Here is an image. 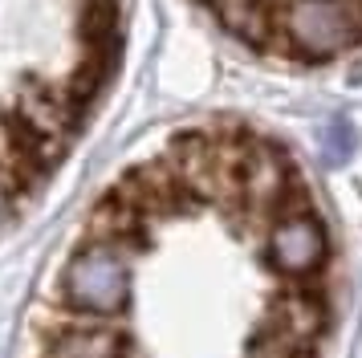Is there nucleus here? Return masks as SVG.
Returning <instances> with one entry per match:
<instances>
[{
	"label": "nucleus",
	"mask_w": 362,
	"mask_h": 358,
	"mask_svg": "<svg viewBox=\"0 0 362 358\" xmlns=\"http://www.w3.org/2000/svg\"><path fill=\"white\" fill-rule=\"evenodd\" d=\"M273 29L293 57L326 62L362 41V0H289Z\"/></svg>",
	"instance_id": "f257e3e1"
},
{
	"label": "nucleus",
	"mask_w": 362,
	"mask_h": 358,
	"mask_svg": "<svg viewBox=\"0 0 362 358\" xmlns=\"http://www.w3.org/2000/svg\"><path fill=\"white\" fill-rule=\"evenodd\" d=\"M57 293H62V306L69 313L115 322L131 301V265L122 253L90 241L62 269V289Z\"/></svg>",
	"instance_id": "f03ea898"
},
{
	"label": "nucleus",
	"mask_w": 362,
	"mask_h": 358,
	"mask_svg": "<svg viewBox=\"0 0 362 358\" xmlns=\"http://www.w3.org/2000/svg\"><path fill=\"white\" fill-rule=\"evenodd\" d=\"M329 257V236L317 212H293V216H281L264 228V260L269 269L289 281H305L313 277Z\"/></svg>",
	"instance_id": "7ed1b4c3"
},
{
	"label": "nucleus",
	"mask_w": 362,
	"mask_h": 358,
	"mask_svg": "<svg viewBox=\"0 0 362 358\" xmlns=\"http://www.w3.org/2000/svg\"><path fill=\"white\" fill-rule=\"evenodd\" d=\"M37 358H131V342L115 322L62 309L37 330Z\"/></svg>",
	"instance_id": "20e7f679"
},
{
	"label": "nucleus",
	"mask_w": 362,
	"mask_h": 358,
	"mask_svg": "<svg viewBox=\"0 0 362 358\" xmlns=\"http://www.w3.org/2000/svg\"><path fill=\"white\" fill-rule=\"evenodd\" d=\"M326 322H329L326 297L317 289H310V285L285 289L277 301L269 306V318H264V325H273V330H281V334H289V338H297V342H310V346H317Z\"/></svg>",
	"instance_id": "39448f33"
}]
</instances>
